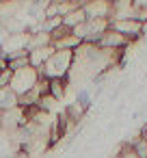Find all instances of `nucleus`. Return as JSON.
<instances>
[{"instance_id":"obj_1","label":"nucleus","mask_w":147,"mask_h":158,"mask_svg":"<svg viewBox=\"0 0 147 158\" xmlns=\"http://www.w3.org/2000/svg\"><path fill=\"white\" fill-rule=\"evenodd\" d=\"M74 67V52L71 50H54V54L46 61V65L39 69V74L48 80L67 78Z\"/></svg>"},{"instance_id":"obj_2","label":"nucleus","mask_w":147,"mask_h":158,"mask_svg":"<svg viewBox=\"0 0 147 158\" xmlns=\"http://www.w3.org/2000/svg\"><path fill=\"white\" fill-rule=\"evenodd\" d=\"M39 78H41L39 69H35V67H22V69L13 72V80H11V87H9V89L20 98V95L33 91V89L37 87Z\"/></svg>"},{"instance_id":"obj_3","label":"nucleus","mask_w":147,"mask_h":158,"mask_svg":"<svg viewBox=\"0 0 147 158\" xmlns=\"http://www.w3.org/2000/svg\"><path fill=\"white\" fill-rule=\"evenodd\" d=\"M110 28H115L117 33H121L123 37H128L130 41H136L145 35V24L134 20V18H121V20H110Z\"/></svg>"},{"instance_id":"obj_4","label":"nucleus","mask_w":147,"mask_h":158,"mask_svg":"<svg viewBox=\"0 0 147 158\" xmlns=\"http://www.w3.org/2000/svg\"><path fill=\"white\" fill-rule=\"evenodd\" d=\"M97 48H102V50H110V52H121L123 48H128V46H132V41L128 39V37H123L121 33H117L115 28H108L100 39H97V44H95Z\"/></svg>"},{"instance_id":"obj_5","label":"nucleus","mask_w":147,"mask_h":158,"mask_svg":"<svg viewBox=\"0 0 147 158\" xmlns=\"http://www.w3.org/2000/svg\"><path fill=\"white\" fill-rule=\"evenodd\" d=\"M87 20H112V5L106 0H89L82 5Z\"/></svg>"},{"instance_id":"obj_6","label":"nucleus","mask_w":147,"mask_h":158,"mask_svg":"<svg viewBox=\"0 0 147 158\" xmlns=\"http://www.w3.org/2000/svg\"><path fill=\"white\" fill-rule=\"evenodd\" d=\"M54 54V48L52 46H46V48H37V50H31L28 52V61H31V67L35 69H41L46 65V61Z\"/></svg>"},{"instance_id":"obj_7","label":"nucleus","mask_w":147,"mask_h":158,"mask_svg":"<svg viewBox=\"0 0 147 158\" xmlns=\"http://www.w3.org/2000/svg\"><path fill=\"white\" fill-rule=\"evenodd\" d=\"M7 67L11 72H18L22 67H31V61H28V50H22V52H15L11 56H7Z\"/></svg>"},{"instance_id":"obj_8","label":"nucleus","mask_w":147,"mask_h":158,"mask_svg":"<svg viewBox=\"0 0 147 158\" xmlns=\"http://www.w3.org/2000/svg\"><path fill=\"white\" fill-rule=\"evenodd\" d=\"M67 89H69V80L67 78H56V80H50V95L61 102L65 95H67Z\"/></svg>"},{"instance_id":"obj_9","label":"nucleus","mask_w":147,"mask_h":158,"mask_svg":"<svg viewBox=\"0 0 147 158\" xmlns=\"http://www.w3.org/2000/svg\"><path fill=\"white\" fill-rule=\"evenodd\" d=\"M87 22V13H84V9L82 7H78V9H74L71 13H67L65 18H63V24L67 26V28H76V26H80V24H84Z\"/></svg>"},{"instance_id":"obj_10","label":"nucleus","mask_w":147,"mask_h":158,"mask_svg":"<svg viewBox=\"0 0 147 158\" xmlns=\"http://www.w3.org/2000/svg\"><path fill=\"white\" fill-rule=\"evenodd\" d=\"M82 41L74 35V33H69V35H65V37H61V39H56V41H52V48L54 50H76L78 46H80Z\"/></svg>"},{"instance_id":"obj_11","label":"nucleus","mask_w":147,"mask_h":158,"mask_svg":"<svg viewBox=\"0 0 147 158\" xmlns=\"http://www.w3.org/2000/svg\"><path fill=\"white\" fill-rule=\"evenodd\" d=\"M56 106V100L48 93V95H41L39 98V102H37V108L39 110H46V113H52V108Z\"/></svg>"},{"instance_id":"obj_12","label":"nucleus","mask_w":147,"mask_h":158,"mask_svg":"<svg viewBox=\"0 0 147 158\" xmlns=\"http://www.w3.org/2000/svg\"><path fill=\"white\" fill-rule=\"evenodd\" d=\"M11 80H13V72L9 67L2 69V74H0V89H9L11 87Z\"/></svg>"},{"instance_id":"obj_13","label":"nucleus","mask_w":147,"mask_h":158,"mask_svg":"<svg viewBox=\"0 0 147 158\" xmlns=\"http://www.w3.org/2000/svg\"><path fill=\"white\" fill-rule=\"evenodd\" d=\"M117 158H141V156H138V154H136V152H134V149H132L128 143H123V145L119 147V154H117Z\"/></svg>"},{"instance_id":"obj_14","label":"nucleus","mask_w":147,"mask_h":158,"mask_svg":"<svg viewBox=\"0 0 147 158\" xmlns=\"http://www.w3.org/2000/svg\"><path fill=\"white\" fill-rule=\"evenodd\" d=\"M69 33H71V28H67L65 24H61V26H56V28L50 33V39L56 41V39H61V37H65V35H69Z\"/></svg>"},{"instance_id":"obj_15","label":"nucleus","mask_w":147,"mask_h":158,"mask_svg":"<svg viewBox=\"0 0 147 158\" xmlns=\"http://www.w3.org/2000/svg\"><path fill=\"white\" fill-rule=\"evenodd\" d=\"M13 158H31V152H28V149H24V147H20V149H15Z\"/></svg>"},{"instance_id":"obj_16","label":"nucleus","mask_w":147,"mask_h":158,"mask_svg":"<svg viewBox=\"0 0 147 158\" xmlns=\"http://www.w3.org/2000/svg\"><path fill=\"white\" fill-rule=\"evenodd\" d=\"M71 2H76V5H78V7H82V5H84V2H89V0H71Z\"/></svg>"},{"instance_id":"obj_17","label":"nucleus","mask_w":147,"mask_h":158,"mask_svg":"<svg viewBox=\"0 0 147 158\" xmlns=\"http://www.w3.org/2000/svg\"><path fill=\"white\" fill-rule=\"evenodd\" d=\"M106 2H110V5H115V2H117V0H106Z\"/></svg>"}]
</instances>
